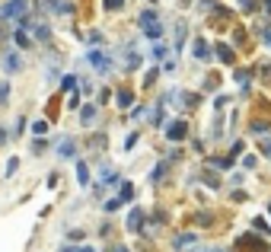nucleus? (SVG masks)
<instances>
[{
  "label": "nucleus",
  "mask_w": 271,
  "mask_h": 252,
  "mask_svg": "<svg viewBox=\"0 0 271 252\" xmlns=\"http://www.w3.org/2000/svg\"><path fill=\"white\" fill-rule=\"evenodd\" d=\"M140 26H144V32L150 38H160L163 36V26L157 23V16H153V13H144V16H140Z\"/></svg>",
  "instance_id": "nucleus-1"
},
{
  "label": "nucleus",
  "mask_w": 271,
  "mask_h": 252,
  "mask_svg": "<svg viewBox=\"0 0 271 252\" xmlns=\"http://www.w3.org/2000/svg\"><path fill=\"white\" fill-rule=\"evenodd\" d=\"M166 138L169 141H182L185 138V121H172V125L166 128Z\"/></svg>",
  "instance_id": "nucleus-2"
},
{
  "label": "nucleus",
  "mask_w": 271,
  "mask_h": 252,
  "mask_svg": "<svg viewBox=\"0 0 271 252\" xmlns=\"http://www.w3.org/2000/svg\"><path fill=\"white\" fill-rule=\"evenodd\" d=\"M140 220H144V214L134 208L131 214H128V230H134V233H137V230H140Z\"/></svg>",
  "instance_id": "nucleus-3"
},
{
  "label": "nucleus",
  "mask_w": 271,
  "mask_h": 252,
  "mask_svg": "<svg viewBox=\"0 0 271 252\" xmlns=\"http://www.w3.org/2000/svg\"><path fill=\"white\" fill-rule=\"evenodd\" d=\"M217 58H220L223 64H233V48H230V45H220V48H217Z\"/></svg>",
  "instance_id": "nucleus-4"
},
{
  "label": "nucleus",
  "mask_w": 271,
  "mask_h": 252,
  "mask_svg": "<svg viewBox=\"0 0 271 252\" xmlns=\"http://www.w3.org/2000/svg\"><path fill=\"white\" fill-rule=\"evenodd\" d=\"M3 64H6V67H10V71H13V73H16V71H19V58H16V54H13V51H6V54H3Z\"/></svg>",
  "instance_id": "nucleus-5"
},
{
  "label": "nucleus",
  "mask_w": 271,
  "mask_h": 252,
  "mask_svg": "<svg viewBox=\"0 0 271 252\" xmlns=\"http://www.w3.org/2000/svg\"><path fill=\"white\" fill-rule=\"evenodd\" d=\"M80 118H83L86 125H90V121L96 118V106H83V108H80Z\"/></svg>",
  "instance_id": "nucleus-6"
},
{
  "label": "nucleus",
  "mask_w": 271,
  "mask_h": 252,
  "mask_svg": "<svg viewBox=\"0 0 271 252\" xmlns=\"http://www.w3.org/2000/svg\"><path fill=\"white\" fill-rule=\"evenodd\" d=\"M134 198V185H131V182H125V185H121V198L118 201H131Z\"/></svg>",
  "instance_id": "nucleus-7"
},
{
  "label": "nucleus",
  "mask_w": 271,
  "mask_h": 252,
  "mask_svg": "<svg viewBox=\"0 0 271 252\" xmlns=\"http://www.w3.org/2000/svg\"><path fill=\"white\" fill-rule=\"evenodd\" d=\"M61 156H73V141H61Z\"/></svg>",
  "instance_id": "nucleus-8"
},
{
  "label": "nucleus",
  "mask_w": 271,
  "mask_h": 252,
  "mask_svg": "<svg viewBox=\"0 0 271 252\" xmlns=\"http://www.w3.org/2000/svg\"><path fill=\"white\" fill-rule=\"evenodd\" d=\"M131 102H134V96H131L128 90H121V93H118V106H125V108H128Z\"/></svg>",
  "instance_id": "nucleus-9"
},
{
  "label": "nucleus",
  "mask_w": 271,
  "mask_h": 252,
  "mask_svg": "<svg viewBox=\"0 0 271 252\" xmlns=\"http://www.w3.org/2000/svg\"><path fill=\"white\" fill-rule=\"evenodd\" d=\"M77 179H80V185H86V182H90V173H86V166H83V163L77 166Z\"/></svg>",
  "instance_id": "nucleus-10"
},
{
  "label": "nucleus",
  "mask_w": 271,
  "mask_h": 252,
  "mask_svg": "<svg viewBox=\"0 0 271 252\" xmlns=\"http://www.w3.org/2000/svg\"><path fill=\"white\" fill-rule=\"evenodd\" d=\"M16 169H19V160H16V156H10V160H6V173L3 176H13Z\"/></svg>",
  "instance_id": "nucleus-11"
},
{
  "label": "nucleus",
  "mask_w": 271,
  "mask_h": 252,
  "mask_svg": "<svg viewBox=\"0 0 271 252\" xmlns=\"http://www.w3.org/2000/svg\"><path fill=\"white\" fill-rule=\"evenodd\" d=\"M16 45H19V48H29V36H26V32H23V29H19V32H16Z\"/></svg>",
  "instance_id": "nucleus-12"
},
{
  "label": "nucleus",
  "mask_w": 271,
  "mask_h": 252,
  "mask_svg": "<svg viewBox=\"0 0 271 252\" xmlns=\"http://www.w3.org/2000/svg\"><path fill=\"white\" fill-rule=\"evenodd\" d=\"M195 54H198V58H201V61H204V58H211V51H207V48H204V42H198V45H195Z\"/></svg>",
  "instance_id": "nucleus-13"
},
{
  "label": "nucleus",
  "mask_w": 271,
  "mask_h": 252,
  "mask_svg": "<svg viewBox=\"0 0 271 252\" xmlns=\"http://www.w3.org/2000/svg\"><path fill=\"white\" fill-rule=\"evenodd\" d=\"M90 61H93V64H96V67H105V58H102V54H96V51L90 54Z\"/></svg>",
  "instance_id": "nucleus-14"
},
{
  "label": "nucleus",
  "mask_w": 271,
  "mask_h": 252,
  "mask_svg": "<svg viewBox=\"0 0 271 252\" xmlns=\"http://www.w3.org/2000/svg\"><path fill=\"white\" fill-rule=\"evenodd\" d=\"M121 3L125 0H105V10H121Z\"/></svg>",
  "instance_id": "nucleus-15"
},
{
  "label": "nucleus",
  "mask_w": 271,
  "mask_h": 252,
  "mask_svg": "<svg viewBox=\"0 0 271 252\" xmlns=\"http://www.w3.org/2000/svg\"><path fill=\"white\" fill-rule=\"evenodd\" d=\"M32 131H35V134H45V131H48V125H45V121H35V125H32Z\"/></svg>",
  "instance_id": "nucleus-16"
},
{
  "label": "nucleus",
  "mask_w": 271,
  "mask_h": 252,
  "mask_svg": "<svg viewBox=\"0 0 271 252\" xmlns=\"http://www.w3.org/2000/svg\"><path fill=\"white\" fill-rule=\"evenodd\" d=\"M192 240H195V236H188V233H185V236H179V240H175V246L182 249V246H188V243H192Z\"/></svg>",
  "instance_id": "nucleus-17"
},
{
  "label": "nucleus",
  "mask_w": 271,
  "mask_h": 252,
  "mask_svg": "<svg viewBox=\"0 0 271 252\" xmlns=\"http://www.w3.org/2000/svg\"><path fill=\"white\" fill-rule=\"evenodd\" d=\"M6 96H10V86L0 83V102H6Z\"/></svg>",
  "instance_id": "nucleus-18"
},
{
  "label": "nucleus",
  "mask_w": 271,
  "mask_h": 252,
  "mask_svg": "<svg viewBox=\"0 0 271 252\" xmlns=\"http://www.w3.org/2000/svg\"><path fill=\"white\" fill-rule=\"evenodd\" d=\"M236 80H239V83L246 86V83H249V73H246V71H236Z\"/></svg>",
  "instance_id": "nucleus-19"
},
{
  "label": "nucleus",
  "mask_w": 271,
  "mask_h": 252,
  "mask_svg": "<svg viewBox=\"0 0 271 252\" xmlns=\"http://www.w3.org/2000/svg\"><path fill=\"white\" fill-rule=\"evenodd\" d=\"M150 179H153V182H160V179H163V166L153 169V173H150Z\"/></svg>",
  "instance_id": "nucleus-20"
},
{
  "label": "nucleus",
  "mask_w": 271,
  "mask_h": 252,
  "mask_svg": "<svg viewBox=\"0 0 271 252\" xmlns=\"http://www.w3.org/2000/svg\"><path fill=\"white\" fill-rule=\"evenodd\" d=\"M265 42H268V45H271V29H268V32H265Z\"/></svg>",
  "instance_id": "nucleus-21"
},
{
  "label": "nucleus",
  "mask_w": 271,
  "mask_h": 252,
  "mask_svg": "<svg viewBox=\"0 0 271 252\" xmlns=\"http://www.w3.org/2000/svg\"><path fill=\"white\" fill-rule=\"evenodd\" d=\"M112 252H128V249H125V246H115V249H112Z\"/></svg>",
  "instance_id": "nucleus-22"
},
{
  "label": "nucleus",
  "mask_w": 271,
  "mask_h": 252,
  "mask_svg": "<svg viewBox=\"0 0 271 252\" xmlns=\"http://www.w3.org/2000/svg\"><path fill=\"white\" fill-rule=\"evenodd\" d=\"M265 156H271V144H265Z\"/></svg>",
  "instance_id": "nucleus-23"
},
{
  "label": "nucleus",
  "mask_w": 271,
  "mask_h": 252,
  "mask_svg": "<svg viewBox=\"0 0 271 252\" xmlns=\"http://www.w3.org/2000/svg\"><path fill=\"white\" fill-rule=\"evenodd\" d=\"M265 6H268V10H271V0H265Z\"/></svg>",
  "instance_id": "nucleus-24"
},
{
  "label": "nucleus",
  "mask_w": 271,
  "mask_h": 252,
  "mask_svg": "<svg viewBox=\"0 0 271 252\" xmlns=\"http://www.w3.org/2000/svg\"><path fill=\"white\" fill-rule=\"evenodd\" d=\"M80 252H93V249H86V246H83V249H80Z\"/></svg>",
  "instance_id": "nucleus-25"
},
{
  "label": "nucleus",
  "mask_w": 271,
  "mask_h": 252,
  "mask_svg": "<svg viewBox=\"0 0 271 252\" xmlns=\"http://www.w3.org/2000/svg\"><path fill=\"white\" fill-rule=\"evenodd\" d=\"M64 252H73V249H70V246H67V249H64Z\"/></svg>",
  "instance_id": "nucleus-26"
},
{
  "label": "nucleus",
  "mask_w": 271,
  "mask_h": 252,
  "mask_svg": "<svg viewBox=\"0 0 271 252\" xmlns=\"http://www.w3.org/2000/svg\"><path fill=\"white\" fill-rule=\"evenodd\" d=\"M0 138H3V131H0Z\"/></svg>",
  "instance_id": "nucleus-27"
}]
</instances>
